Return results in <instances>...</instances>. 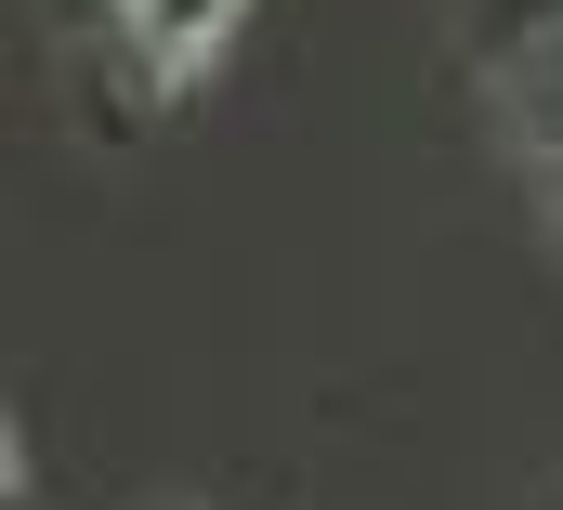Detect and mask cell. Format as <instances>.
I'll return each mask as SVG.
<instances>
[{
	"instance_id": "obj_1",
	"label": "cell",
	"mask_w": 563,
	"mask_h": 510,
	"mask_svg": "<svg viewBox=\"0 0 563 510\" xmlns=\"http://www.w3.org/2000/svg\"><path fill=\"white\" fill-rule=\"evenodd\" d=\"M459 66L511 144L525 197L563 223V0H459Z\"/></svg>"
},
{
	"instance_id": "obj_2",
	"label": "cell",
	"mask_w": 563,
	"mask_h": 510,
	"mask_svg": "<svg viewBox=\"0 0 563 510\" xmlns=\"http://www.w3.org/2000/svg\"><path fill=\"white\" fill-rule=\"evenodd\" d=\"M250 0H119V26H132V79H197L210 53H223V26H236Z\"/></svg>"
},
{
	"instance_id": "obj_3",
	"label": "cell",
	"mask_w": 563,
	"mask_h": 510,
	"mask_svg": "<svg viewBox=\"0 0 563 510\" xmlns=\"http://www.w3.org/2000/svg\"><path fill=\"white\" fill-rule=\"evenodd\" d=\"M40 498V445H26V419H13V432H0V510H26Z\"/></svg>"
}]
</instances>
